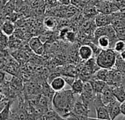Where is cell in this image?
<instances>
[{"label": "cell", "mask_w": 125, "mask_h": 120, "mask_svg": "<svg viewBox=\"0 0 125 120\" xmlns=\"http://www.w3.org/2000/svg\"><path fill=\"white\" fill-rule=\"evenodd\" d=\"M76 101L75 95L72 89L55 92L52 103L54 110L64 119H67L73 112Z\"/></svg>", "instance_id": "obj_1"}, {"label": "cell", "mask_w": 125, "mask_h": 120, "mask_svg": "<svg viewBox=\"0 0 125 120\" xmlns=\"http://www.w3.org/2000/svg\"><path fill=\"white\" fill-rule=\"evenodd\" d=\"M117 56L114 49L102 50L96 57V64L101 69L112 70L116 65Z\"/></svg>", "instance_id": "obj_2"}, {"label": "cell", "mask_w": 125, "mask_h": 120, "mask_svg": "<svg viewBox=\"0 0 125 120\" xmlns=\"http://www.w3.org/2000/svg\"><path fill=\"white\" fill-rule=\"evenodd\" d=\"M93 106L96 111L97 119L103 120H110V115L106 109L105 105L103 103L101 98V94H97L94 101Z\"/></svg>", "instance_id": "obj_3"}, {"label": "cell", "mask_w": 125, "mask_h": 120, "mask_svg": "<svg viewBox=\"0 0 125 120\" xmlns=\"http://www.w3.org/2000/svg\"><path fill=\"white\" fill-rule=\"evenodd\" d=\"M90 112V107L85 104L79 98H76V101L75 103V106L73 111V113L78 116L89 117V114Z\"/></svg>", "instance_id": "obj_4"}, {"label": "cell", "mask_w": 125, "mask_h": 120, "mask_svg": "<svg viewBox=\"0 0 125 120\" xmlns=\"http://www.w3.org/2000/svg\"><path fill=\"white\" fill-rule=\"evenodd\" d=\"M121 103H119L117 100L108 104L105 106L106 109L110 115L111 120H115V119L119 117L121 114Z\"/></svg>", "instance_id": "obj_5"}, {"label": "cell", "mask_w": 125, "mask_h": 120, "mask_svg": "<svg viewBox=\"0 0 125 120\" xmlns=\"http://www.w3.org/2000/svg\"><path fill=\"white\" fill-rule=\"evenodd\" d=\"M29 45L30 48L36 54L42 55L44 52V50H45L44 45L39 37H31L29 41Z\"/></svg>", "instance_id": "obj_6"}, {"label": "cell", "mask_w": 125, "mask_h": 120, "mask_svg": "<svg viewBox=\"0 0 125 120\" xmlns=\"http://www.w3.org/2000/svg\"><path fill=\"white\" fill-rule=\"evenodd\" d=\"M96 25L99 27H104L110 26L113 23L112 15H107L104 13H99L95 18Z\"/></svg>", "instance_id": "obj_7"}, {"label": "cell", "mask_w": 125, "mask_h": 120, "mask_svg": "<svg viewBox=\"0 0 125 120\" xmlns=\"http://www.w3.org/2000/svg\"><path fill=\"white\" fill-rule=\"evenodd\" d=\"M101 98H102V100H103V103L105 106H107L108 104L116 100V98L114 97V95L113 94L111 86L108 84H106L105 87L104 88L103 91L102 92Z\"/></svg>", "instance_id": "obj_8"}, {"label": "cell", "mask_w": 125, "mask_h": 120, "mask_svg": "<svg viewBox=\"0 0 125 120\" xmlns=\"http://www.w3.org/2000/svg\"><path fill=\"white\" fill-rule=\"evenodd\" d=\"M113 94L116 99L121 103L125 101V89L124 86L121 85H110Z\"/></svg>", "instance_id": "obj_9"}, {"label": "cell", "mask_w": 125, "mask_h": 120, "mask_svg": "<svg viewBox=\"0 0 125 120\" xmlns=\"http://www.w3.org/2000/svg\"><path fill=\"white\" fill-rule=\"evenodd\" d=\"M65 85H66V81H64L62 76H56L50 82L51 88L52 89L53 91L56 92L64 90Z\"/></svg>", "instance_id": "obj_10"}, {"label": "cell", "mask_w": 125, "mask_h": 120, "mask_svg": "<svg viewBox=\"0 0 125 120\" xmlns=\"http://www.w3.org/2000/svg\"><path fill=\"white\" fill-rule=\"evenodd\" d=\"M94 54L92 47L89 45H83L80 47L78 50V54L81 59L85 61H89L91 59Z\"/></svg>", "instance_id": "obj_11"}, {"label": "cell", "mask_w": 125, "mask_h": 120, "mask_svg": "<svg viewBox=\"0 0 125 120\" xmlns=\"http://www.w3.org/2000/svg\"><path fill=\"white\" fill-rule=\"evenodd\" d=\"M89 82L91 84L95 95L101 94L107 84L105 81H103L100 80H97V79H93L92 81H89Z\"/></svg>", "instance_id": "obj_12"}, {"label": "cell", "mask_w": 125, "mask_h": 120, "mask_svg": "<svg viewBox=\"0 0 125 120\" xmlns=\"http://www.w3.org/2000/svg\"><path fill=\"white\" fill-rule=\"evenodd\" d=\"M1 30L2 33H4L5 35H7L8 37V36H10L11 34H12V33L14 32L15 26H14L13 23H12V21L7 20L1 23Z\"/></svg>", "instance_id": "obj_13"}, {"label": "cell", "mask_w": 125, "mask_h": 120, "mask_svg": "<svg viewBox=\"0 0 125 120\" xmlns=\"http://www.w3.org/2000/svg\"><path fill=\"white\" fill-rule=\"evenodd\" d=\"M84 84H85L84 81L82 80L81 78L75 79V82L73 83V84L71 87L73 92L76 95H80L83 90Z\"/></svg>", "instance_id": "obj_14"}, {"label": "cell", "mask_w": 125, "mask_h": 120, "mask_svg": "<svg viewBox=\"0 0 125 120\" xmlns=\"http://www.w3.org/2000/svg\"><path fill=\"white\" fill-rule=\"evenodd\" d=\"M97 46H99L101 49H111V40L107 36H102L100 37L97 40Z\"/></svg>", "instance_id": "obj_15"}, {"label": "cell", "mask_w": 125, "mask_h": 120, "mask_svg": "<svg viewBox=\"0 0 125 120\" xmlns=\"http://www.w3.org/2000/svg\"><path fill=\"white\" fill-rule=\"evenodd\" d=\"M44 120H67L62 117L54 109H49L43 115Z\"/></svg>", "instance_id": "obj_16"}, {"label": "cell", "mask_w": 125, "mask_h": 120, "mask_svg": "<svg viewBox=\"0 0 125 120\" xmlns=\"http://www.w3.org/2000/svg\"><path fill=\"white\" fill-rule=\"evenodd\" d=\"M108 75H109V70L105 69H100L97 73L95 74V78L97 80H100L107 83L108 80Z\"/></svg>", "instance_id": "obj_17"}, {"label": "cell", "mask_w": 125, "mask_h": 120, "mask_svg": "<svg viewBox=\"0 0 125 120\" xmlns=\"http://www.w3.org/2000/svg\"><path fill=\"white\" fill-rule=\"evenodd\" d=\"M114 50L117 53H122L125 50V41L123 40H119L115 44V46L114 48Z\"/></svg>", "instance_id": "obj_18"}, {"label": "cell", "mask_w": 125, "mask_h": 120, "mask_svg": "<svg viewBox=\"0 0 125 120\" xmlns=\"http://www.w3.org/2000/svg\"><path fill=\"white\" fill-rule=\"evenodd\" d=\"M44 25L45 26H47L48 28H50V29L53 28L56 26V21L52 17L45 18L44 20Z\"/></svg>", "instance_id": "obj_19"}, {"label": "cell", "mask_w": 125, "mask_h": 120, "mask_svg": "<svg viewBox=\"0 0 125 120\" xmlns=\"http://www.w3.org/2000/svg\"><path fill=\"white\" fill-rule=\"evenodd\" d=\"M7 36L5 35L4 33L1 32V51L6 48L7 44Z\"/></svg>", "instance_id": "obj_20"}, {"label": "cell", "mask_w": 125, "mask_h": 120, "mask_svg": "<svg viewBox=\"0 0 125 120\" xmlns=\"http://www.w3.org/2000/svg\"><path fill=\"white\" fill-rule=\"evenodd\" d=\"M62 77L64 79V81H66V84H68L70 87H72V85L73 84V83L75 81V78H73L70 76H63Z\"/></svg>", "instance_id": "obj_21"}, {"label": "cell", "mask_w": 125, "mask_h": 120, "mask_svg": "<svg viewBox=\"0 0 125 120\" xmlns=\"http://www.w3.org/2000/svg\"><path fill=\"white\" fill-rule=\"evenodd\" d=\"M65 38H66L68 41H70V42H74L75 40V34L73 32L69 31L68 33L66 34Z\"/></svg>", "instance_id": "obj_22"}, {"label": "cell", "mask_w": 125, "mask_h": 120, "mask_svg": "<svg viewBox=\"0 0 125 120\" xmlns=\"http://www.w3.org/2000/svg\"><path fill=\"white\" fill-rule=\"evenodd\" d=\"M121 111H122V114L125 116V101L121 104Z\"/></svg>", "instance_id": "obj_23"}, {"label": "cell", "mask_w": 125, "mask_h": 120, "mask_svg": "<svg viewBox=\"0 0 125 120\" xmlns=\"http://www.w3.org/2000/svg\"><path fill=\"white\" fill-rule=\"evenodd\" d=\"M119 56H120V57H121L123 60H125V50L123 51V52H122V53H121V54H120V55H119Z\"/></svg>", "instance_id": "obj_24"}, {"label": "cell", "mask_w": 125, "mask_h": 120, "mask_svg": "<svg viewBox=\"0 0 125 120\" xmlns=\"http://www.w3.org/2000/svg\"><path fill=\"white\" fill-rule=\"evenodd\" d=\"M89 120H98V119H97V118H96V119H94V118H91V117H89Z\"/></svg>", "instance_id": "obj_25"}]
</instances>
